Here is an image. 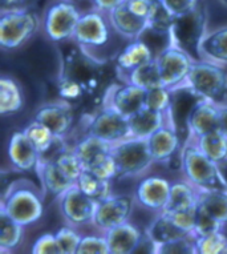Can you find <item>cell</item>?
Here are the masks:
<instances>
[{"label":"cell","mask_w":227,"mask_h":254,"mask_svg":"<svg viewBox=\"0 0 227 254\" xmlns=\"http://www.w3.org/2000/svg\"><path fill=\"white\" fill-rule=\"evenodd\" d=\"M58 75L77 81L88 97L99 96L107 83V62L92 56L76 43L61 54Z\"/></svg>","instance_id":"obj_1"},{"label":"cell","mask_w":227,"mask_h":254,"mask_svg":"<svg viewBox=\"0 0 227 254\" xmlns=\"http://www.w3.org/2000/svg\"><path fill=\"white\" fill-rule=\"evenodd\" d=\"M29 180H16L3 192L0 210L23 226L37 222L44 214V194Z\"/></svg>","instance_id":"obj_2"},{"label":"cell","mask_w":227,"mask_h":254,"mask_svg":"<svg viewBox=\"0 0 227 254\" xmlns=\"http://www.w3.org/2000/svg\"><path fill=\"white\" fill-rule=\"evenodd\" d=\"M207 19L206 3L199 0L191 11L174 16L168 32V44L185 51L194 60H202L201 43L207 35Z\"/></svg>","instance_id":"obj_3"},{"label":"cell","mask_w":227,"mask_h":254,"mask_svg":"<svg viewBox=\"0 0 227 254\" xmlns=\"http://www.w3.org/2000/svg\"><path fill=\"white\" fill-rule=\"evenodd\" d=\"M201 100L226 104L227 72L223 65L202 59L194 60L183 87Z\"/></svg>","instance_id":"obj_4"},{"label":"cell","mask_w":227,"mask_h":254,"mask_svg":"<svg viewBox=\"0 0 227 254\" xmlns=\"http://www.w3.org/2000/svg\"><path fill=\"white\" fill-rule=\"evenodd\" d=\"M182 172L199 190H227L217 163L202 153L194 141L186 142L182 148Z\"/></svg>","instance_id":"obj_5"},{"label":"cell","mask_w":227,"mask_h":254,"mask_svg":"<svg viewBox=\"0 0 227 254\" xmlns=\"http://www.w3.org/2000/svg\"><path fill=\"white\" fill-rule=\"evenodd\" d=\"M42 25L39 13L27 8L1 9L0 13V46L13 51L24 46Z\"/></svg>","instance_id":"obj_6"},{"label":"cell","mask_w":227,"mask_h":254,"mask_svg":"<svg viewBox=\"0 0 227 254\" xmlns=\"http://www.w3.org/2000/svg\"><path fill=\"white\" fill-rule=\"evenodd\" d=\"M112 153L118 167L117 179H128L142 175L154 163L148 145V138L128 137L113 144Z\"/></svg>","instance_id":"obj_7"},{"label":"cell","mask_w":227,"mask_h":254,"mask_svg":"<svg viewBox=\"0 0 227 254\" xmlns=\"http://www.w3.org/2000/svg\"><path fill=\"white\" fill-rule=\"evenodd\" d=\"M81 12L69 0L55 1L46 9L43 17V29L51 42L64 43L73 39L74 29Z\"/></svg>","instance_id":"obj_8"},{"label":"cell","mask_w":227,"mask_h":254,"mask_svg":"<svg viewBox=\"0 0 227 254\" xmlns=\"http://www.w3.org/2000/svg\"><path fill=\"white\" fill-rule=\"evenodd\" d=\"M156 60L161 75L162 85L173 92L183 87L186 77L194 63V59L190 55L171 44L162 48L156 56Z\"/></svg>","instance_id":"obj_9"},{"label":"cell","mask_w":227,"mask_h":254,"mask_svg":"<svg viewBox=\"0 0 227 254\" xmlns=\"http://www.w3.org/2000/svg\"><path fill=\"white\" fill-rule=\"evenodd\" d=\"M58 206L66 224L80 228L93 225L99 201L87 196L76 184L58 197Z\"/></svg>","instance_id":"obj_10"},{"label":"cell","mask_w":227,"mask_h":254,"mask_svg":"<svg viewBox=\"0 0 227 254\" xmlns=\"http://www.w3.org/2000/svg\"><path fill=\"white\" fill-rule=\"evenodd\" d=\"M87 134L103 138L111 144L132 137L128 117L107 105H104L103 109H100L89 119Z\"/></svg>","instance_id":"obj_11"},{"label":"cell","mask_w":227,"mask_h":254,"mask_svg":"<svg viewBox=\"0 0 227 254\" xmlns=\"http://www.w3.org/2000/svg\"><path fill=\"white\" fill-rule=\"evenodd\" d=\"M134 204L136 197L128 194H112L105 200L99 201L93 226L107 233L108 230L129 221Z\"/></svg>","instance_id":"obj_12"},{"label":"cell","mask_w":227,"mask_h":254,"mask_svg":"<svg viewBox=\"0 0 227 254\" xmlns=\"http://www.w3.org/2000/svg\"><path fill=\"white\" fill-rule=\"evenodd\" d=\"M148 145L154 163L168 164L170 168H173L175 161L178 169H182V148L171 121L162 125L160 129L149 136Z\"/></svg>","instance_id":"obj_13"},{"label":"cell","mask_w":227,"mask_h":254,"mask_svg":"<svg viewBox=\"0 0 227 254\" xmlns=\"http://www.w3.org/2000/svg\"><path fill=\"white\" fill-rule=\"evenodd\" d=\"M109 25L101 11L95 9L87 13H81L79 23L74 29L73 39L83 47H103L109 42Z\"/></svg>","instance_id":"obj_14"},{"label":"cell","mask_w":227,"mask_h":254,"mask_svg":"<svg viewBox=\"0 0 227 254\" xmlns=\"http://www.w3.org/2000/svg\"><path fill=\"white\" fill-rule=\"evenodd\" d=\"M146 89L134 84L125 83L108 88L104 96V105L111 107L121 115L130 117L145 107Z\"/></svg>","instance_id":"obj_15"},{"label":"cell","mask_w":227,"mask_h":254,"mask_svg":"<svg viewBox=\"0 0 227 254\" xmlns=\"http://www.w3.org/2000/svg\"><path fill=\"white\" fill-rule=\"evenodd\" d=\"M33 120H37L47 125L58 137H66L74 124L73 107L69 103L54 101L40 105L35 112Z\"/></svg>","instance_id":"obj_16"},{"label":"cell","mask_w":227,"mask_h":254,"mask_svg":"<svg viewBox=\"0 0 227 254\" xmlns=\"http://www.w3.org/2000/svg\"><path fill=\"white\" fill-rule=\"evenodd\" d=\"M171 184L164 177L150 176L138 184L136 189V201L142 208L152 212H162L165 210L169 201Z\"/></svg>","instance_id":"obj_17"},{"label":"cell","mask_w":227,"mask_h":254,"mask_svg":"<svg viewBox=\"0 0 227 254\" xmlns=\"http://www.w3.org/2000/svg\"><path fill=\"white\" fill-rule=\"evenodd\" d=\"M9 163L17 172L29 173L36 172L37 164L40 161V153L27 137L24 130L13 132L8 141Z\"/></svg>","instance_id":"obj_18"},{"label":"cell","mask_w":227,"mask_h":254,"mask_svg":"<svg viewBox=\"0 0 227 254\" xmlns=\"http://www.w3.org/2000/svg\"><path fill=\"white\" fill-rule=\"evenodd\" d=\"M186 123L191 138H197L210 133L213 130H218L221 124L219 105L199 99L198 103L189 112Z\"/></svg>","instance_id":"obj_19"},{"label":"cell","mask_w":227,"mask_h":254,"mask_svg":"<svg viewBox=\"0 0 227 254\" xmlns=\"http://www.w3.org/2000/svg\"><path fill=\"white\" fill-rule=\"evenodd\" d=\"M36 175L42 184L43 192L57 198L69 188L76 185V183L58 167L56 161H39Z\"/></svg>","instance_id":"obj_20"},{"label":"cell","mask_w":227,"mask_h":254,"mask_svg":"<svg viewBox=\"0 0 227 254\" xmlns=\"http://www.w3.org/2000/svg\"><path fill=\"white\" fill-rule=\"evenodd\" d=\"M157 55L154 54L152 47L141 39H136L126 44L116 56V69L118 75H125L136 69L145 63L152 62Z\"/></svg>","instance_id":"obj_21"},{"label":"cell","mask_w":227,"mask_h":254,"mask_svg":"<svg viewBox=\"0 0 227 254\" xmlns=\"http://www.w3.org/2000/svg\"><path fill=\"white\" fill-rule=\"evenodd\" d=\"M108 15H109V21L113 29L122 38H126L129 40L140 39L141 35H144V32H146L149 28L148 20L129 11L125 3L111 11Z\"/></svg>","instance_id":"obj_22"},{"label":"cell","mask_w":227,"mask_h":254,"mask_svg":"<svg viewBox=\"0 0 227 254\" xmlns=\"http://www.w3.org/2000/svg\"><path fill=\"white\" fill-rule=\"evenodd\" d=\"M104 234L107 236L111 254H132L134 253L144 232L138 226L126 221Z\"/></svg>","instance_id":"obj_23"},{"label":"cell","mask_w":227,"mask_h":254,"mask_svg":"<svg viewBox=\"0 0 227 254\" xmlns=\"http://www.w3.org/2000/svg\"><path fill=\"white\" fill-rule=\"evenodd\" d=\"M169 115L156 112L144 107L137 113L128 117L130 133L133 137L148 138L150 134H153L156 130L160 129L162 125L169 123Z\"/></svg>","instance_id":"obj_24"},{"label":"cell","mask_w":227,"mask_h":254,"mask_svg":"<svg viewBox=\"0 0 227 254\" xmlns=\"http://www.w3.org/2000/svg\"><path fill=\"white\" fill-rule=\"evenodd\" d=\"M145 232L150 236V238L156 242L157 246L161 245V244L173 241V240H177V238L191 236V234L186 233L183 229H181L174 222V220L171 218L169 213L165 212V210L158 213L157 217L152 221V224L148 226V229L145 230Z\"/></svg>","instance_id":"obj_25"},{"label":"cell","mask_w":227,"mask_h":254,"mask_svg":"<svg viewBox=\"0 0 227 254\" xmlns=\"http://www.w3.org/2000/svg\"><path fill=\"white\" fill-rule=\"evenodd\" d=\"M199 189L190 181H177L171 184L170 196L165 212H178L198 206Z\"/></svg>","instance_id":"obj_26"},{"label":"cell","mask_w":227,"mask_h":254,"mask_svg":"<svg viewBox=\"0 0 227 254\" xmlns=\"http://www.w3.org/2000/svg\"><path fill=\"white\" fill-rule=\"evenodd\" d=\"M202 59L227 65V25L207 32L201 43Z\"/></svg>","instance_id":"obj_27"},{"label":"cell","mask_w":227,"mask_h":254,"mask_svg":"<svg viewBox=\"0 0 227 254\" xmlns=\"http://www.w3.org/2000/svg\"><path fill=\"white\" fill-rule=\"evenodd\" d=\"M24 107V95L16 80L3 76L0 79V113L9 116L20 112Z\"/></svg>","instance_id":"obj_28"},{"label":"cell","mask_w":227,"mask_h":254,"mask_svg":"<svg viewBox=\"0 0 227 254\" xmlns=\"http://www.w3.org/2000/svg\"><path fill=\"white\" fill-rule=\"evenodd\" d=\"M112 148H113V144L111 142L92 136V134H85L80 141H77L73 149L81 158L84 167L89 168L103 156L112 153Z\"/></svg>","instance_id":"obj_29"},{"label":"cell","mask_w":227,"mask_h":254,"mask_svg":"<svg viewBox=\"0 0 227 254\" xmlns=\"http://www.w3.org/2000/svg\"><path fill=\"white\" fill-rule=\"evenodd\" d=\"M198 206L222 225L227 224V190H199Z\"/></svg>","instance_id":"obj_30"},{"label":"cell","mask_w":227,"mask_h":254,"mask_svg":"<svg viewBox=\"0 0 227 254\" xmlns=\"http://www.w3.org/2000/svg\"><path fill=\"white\" fill-rule=\"evenodd\" d=\"M122 76H124L125 83L134 84L137 87L144 88L146 91L162 85L161 75H160V69H158L156 59H153L152 62L145 63L136 69H133L132 72L125 73Z\"/></svg>","instance_id":"obj_31"},{"label":"cell","mask_w":227,"mask_h":254,"mask_svg":"<svg viewBox=\"0 0 227 254\" xmlns=\"http://www.w3.org/2000/svg\"><path fill=\"white\" fill-rule=\"evenodd\" d=\"M24 226L15 221L12 217L0 210V252L8 253L16 249L23 240Z\"/></svg>","instance_id":"obj_32"},{"label":"cell","mask_w":227,"mask_h":254,"mask_svg":"<svg viewBox=\"0 0 227 254\" xmlns=\"http://www.w3.org/2000/svg\"><path fill=\"white\" fill-rule=\"evenodd\" d=\"M76 184L87 196L96 201H103L112 196V180L103 179L89 169H84Z\"/></svg>","instance_id":"obj_33"},{"label":"cell","mask_w":227,"mask_h":254,"mask_svg":"<svg viewBox=\"0 0 227 254\" xmlns=\"http://www.w3.org/2000/svg\"><path fill=\"white\" fill-rule=\"evenodd\" d=\"M193 141L214 163H219L227 157V137L219 129L193 138Z\"/></svg>","instance_id":"obj_34"},{"label":"cell","mask_w":227,"mask_h":254,"mask_svg":"<svg viewBox=\"0 0 227 254\" xmlns=\"http://www.w3.org/2000/svg\"><path fill=\"white\" fill-rule=\"evenodd\" d=\"M23 130L27 134V137L32 141L33 145L36 146V149L39 150L40 154L50 149L57 138V136L47 125L37 120L31 121Z\"/></svg>","instance_id":"obj_35"},{"label":"cell","mask_w":227,"mask_h":254,"mask_svg":"<svg viewBox=\"0 0 227 254\" xmlns=\"http://www.w3.org/2000/svg\"><path fill=\"white\" fill-rule=\"evenodd\" d=\"M174 16L168 11L165 5L160 0H154L152 11L148 16V31L158 35H166L169 32V28L173 23Z\"/></svg>","instance_id":"obj_36"},{"label":"cell","mask_w":227,"mask_h":254,"mask_svg":"<svg viewBox=\"0 0 227 254\" xmlns=\"http://www.w3.org/2000/svg\"><path fill=\"white\" fill-rule=\"evenodd\" d=\"M197 254H227V234L223 230L195 238Z\"/></svg>","instance_id":"obj_37"},{"label":"cell","mask_w":227,"mask_h":254,"mask_svg":"<svg viewBox=\"0 0 227 254\" xmlns=\"http://www.w3.org/2000/svg\"><path fill=\"white\" fill-rule=\"evenodd\" d=\"M171 95L173 91H170L169 88L164 85L149 89L146 91V97H145V107L156 112L169 115L171 112Z\"/></svg>","instance_id":"obj_38"},{"label":"cell","mask_w":227,"mask_h":254,"mask_svg":"<svg viewBox=\"0 0 227 254\" xmlns=\"http://www.w3.org/2000/svg\"><path fill=\"white\" fill-rule=\"evenodd\" d=\"M55 161L57 163L58 167L61 168L66 175L69 176L70 179L73 180L74 183H77L80 175L85 169L81 158L79 157V154L74 152V149H68L66 148L64 152L58 154Z\"/></svg>","instance_id":"obj_39"},{"label":"cell","mask_w":227,"mask_h":254,"mask_svg":"<svg viewBox=\"0 0 227 254\" xmlns=\"http://www.w3.org/2000/svg\"><path fill=\"white\" fill-rule=\"evenodd\" d=\"M57 92L61 100L66 103H80L87 97V93L77 81L65 77V76L58 75L57 77Z\"/></svg>","instance_id":"obj_40"},{"label":"cell","mask_w":227,"mask_h":254,"mask_svg":"<svg viewBox=\"0 0 227 254\" xmlns=\"http://www.w3.org/2000/svg\"><path fill=\"white\" fill-rule=\"evenodd\" d=\"M55 234L57 238L61 254H77L83 236L73 226H62Z\"/></svg>","instance_id":"obj_41"},{"label":"cell","mask_w":227,"mask_h":254,"mask_svg":"<svg viewBox=\"0 0 227 254\" xmlns=\"http://www.w3.org/2000/svg\"><path fill=\"white\" fill-rule=\"evenodd\" d=\"M156 254H197L195 238L193 236L177 238L157 246Z\"/></svg>","instance_id":"obj_42"},{"label":"cell","mask_w":227,"mask_h":254,"mask_svg":"<svg viewBox=\"0 0 227 254\" xmlns=\"http://www.w3.org/2000/svg\"><path fill=\"white\" fill-rule=\"evenodd\" d=\"M223 226L225 225H222L219 221H217L215 218L209 216L205 210H202L198 206L197 216H195V225L194 230H193V237L198 238L203 237V236H209L211 233L223 230Z\"/></svg>","instance_id":"obj_43"},{"label":"cell","mask_w":227,"mask_h":254,"mask_svg":"<svg viewBox=\"0 0 227 254\" xmlns=\"http://www.w3.org/2000/svg\"><path fill=\"white\" fill-rule=\"evenodd\" d=\"M77 254H111L107 236H83Z\"/></svg>","instance_id":"obj_44"},{"label":"cell","mask_w":227,"mask_h":254,"mask_svg":"<svg viewBox=\"0 0 227 254\" xmlns=\"http://www.w3.org/2000/svg\"><path fill=\"white\" fill-rule=\"evenodd\" d=\"M85 169H89L97 176L107 180H113L118 177V167H117L116 158H114L113 153L105 154L100 160H97L95 164H92L91 167L85 168Z\"/></svg>","instance_id":"obj_45"},{"label":"cell","mask_w":227,"mask_h":254,"mask_svg":"<svg viewBox=\"0 0 227 254\" xmlns=\"http://www.w3.org/2000/svg\"><path fill=\"white\" fill-rule=\"evenodd\" d=\"M31 253L33 254H61L56 234H42L33 244Z\"/></svg>","instance_id":"obj_46"},{"label":"cell","mask_w":227,"mask_h":254,"mask_svg":"<svg viewBox=\"0 0 227 254\" xmlns=\"http://www.w3.org/2000/svg\"><path fill=\"white\" fill-rule=\"evenodd\" d=\"M173 16H179L197 7L199 0H160Z\"/></svg>","instance_id":"obj_47"},{"label":"cell","mask_w":227,"mask_h":254,"mask_svg":"<svg viewBox=\"0 0 227 254\" xmlns=\"http://www.w3.org/2000/svg\"><path fill=\"white\" fill-rule=\"evenodd\" d=\"M153 3L154 0H126V1H125V5H126L129 11H132L134 15L148 20V16L149 13H150V11H152Z\"/></svg>","instance_id":"obj_48"},{"label":"cell","mask_w":227,"mask_h":254,"mask_svg":"<svg viewBox=\"0 0 227 254\" xmlns=\"http://www.w3.org/2000/svg\"><path fill=\"white\" fill-rule=\"evenodd\" d=\"M156 249H157V245H156V242L150 238L146 232H144L142 234V237H141L140 242H138V245H137L136 250H134V253H146V254H156Z\"/></svg>","instance_id":"obj_49"},{"label":"cell","mask_w":227,"mask_h":254,"mask_svg":"<svg viewBox=\"0 0 227 254\" xmlns=\"http://www.w3.org/2000/svg\"><path fill=\"white\" fill-rule=\"evenodd\" d=\"M92 1H93L96 9H99L101 12L109 13L114 8L124 4L126 0H92Z\"/></svg>","instance_id":"obj_50"},{"label":"cell","mask_w":227,"mask_h":254,"mask_svg":"<svg viewBox=\"0 0 227 254\" xmlns=\"http://www.w3.org/2000/svg\"><path fill=\"white\" fill-rule=\"evenodd\" d=\"M219 116H221L219 130L227 137V104L219 105Z\"/></svg>","instance_id":"obj_51"},{"label":"cell","mask_w":227,"mask_h":254,"mask_svg":"<svg viewBox=\"0 0 227 254\" xmlns=\"http://www.w3.org/2000/svg\"><path fill=\"white\" fill-rule=\"evenodd\" d=\"M25 0H1V9L20 8Z\"/></svg>","instance_id":"obj_52"},{"label":"cell","mask_w":227,"mask_h":254,"mask_svg":"<svg viewBox=\"0 0 227 254\" xmlns=\"http://www.w3.org/2000/svg\"><path fill=\"white\" fill-rule=\"evenodd\" d=\"M217 165H218L219 173L222 176L223 181H225V184H226L227 187V157L225 158V160H222V161L217 163Z\"/></svg>","instance_id":"obj_53"},{"label":"cell","mask_w":227,"mask_h":254,"mask_svg":"<svg viewBox=\"0 0 227 254\" xmlns=\"http://www.w3.org/2000/svg\"><path fill=\"white\" fill-rule=\"evenodd\" d=\"M219 1H221L225 7H227V0H219Z\"/></svg>","instance_id":"obj_54"}]
</instances>
